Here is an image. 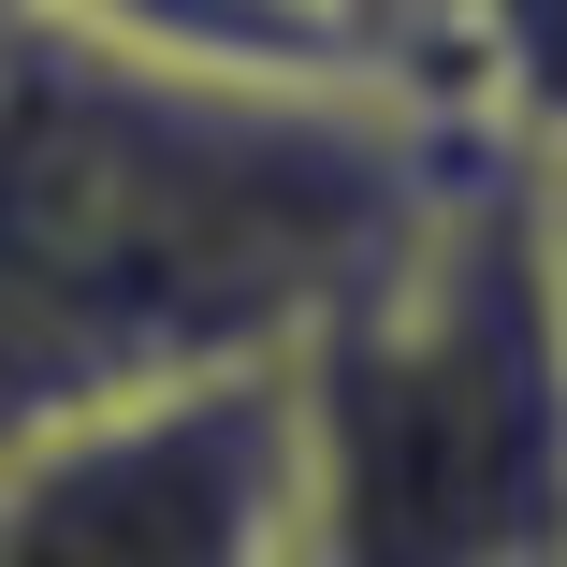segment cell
<instances>
[{
    "mask_svg": "<svg viewBox=\"0 0 567 567\" xmlns=\"http://www.w3.org/2000/svg\"><path fill=\"white\" fill-rule=\"evenodd\" d=\"M466 146V102L393 73H248L0 0V422L291 364Z\"/></svg>",
    "mask_w": 567,
    "mask_h": 567,
    "instance_id": "cell-1",
    "label": "cell"
},
{
    "mask_svg": "<svg viewBox=\"0 0 567 567\" xmlns=\"http://www.w3.org/2000/svg\"><path fill=\"white\" fill-rule=\"evenodd\" d=\"M306 567H567V364L524 161L481 132L408 248L291 350Z\"/></svg>",
    "mask_w": 567,
    "mask_h": 567,
    "instance_id": "cell-2",
    "label": "cell"
},
{
    "mask_svg": "<svg viewBox=\"0 0 567 567\" xmlns=\"http://www.w3.org/2000/svg\"><path fill=\"white\" fill-rule=\"evenodd\" d=\"M0 567H306L291 364H204L0 422Z\"/></svg>",
    "mask_w": 567,
    "mask_h": 567,
    "instance_id": "cell-3",
    "label": "cell"
},
{
    "mask_svg": "<svg viewBox=\"0 0 567 567\" xmlns=\"http://www.w3.org/2000/svg\"><path fill=\"white\" fill-rule=\"evenodd\" d=\"M451 102L509 161H567V0H451Z\"/></svg>",
    "mask_w": 567,
    "mask_h": 567,
    "instance_id": "cell-4",
    "label": "cell"
},
{
    "mask_svg": "<svg viewBox=\"0 0 567 567\" xmlns=\"http://www.w3.org/2000/svg\"><path fill=\"white\" fill-rule=\"evenodd\" d=\"M524 262H538V320L567 364V161H524Z\"/></svg>",
    "mask_w": 567,
    "mask_h": 567,
    "instance_id": "cell-5",
    "label": "cell"
}]
</instances>
